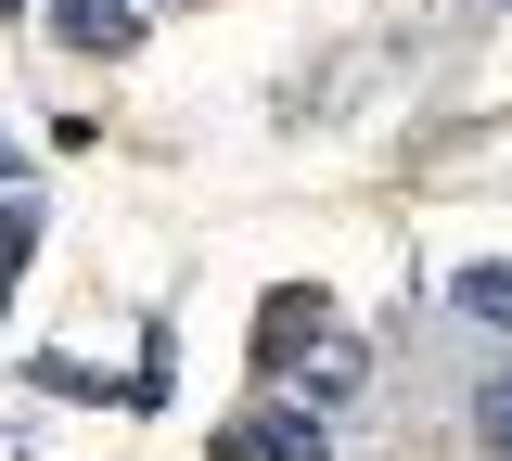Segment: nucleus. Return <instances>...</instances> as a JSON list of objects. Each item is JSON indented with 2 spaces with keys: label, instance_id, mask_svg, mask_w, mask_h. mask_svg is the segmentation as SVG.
I'll use <instances>...</instances> for the list:
<instances>
[{
  "label": "nucleus",
  "instance_id": "obj_4",
  "mask_svg": "<svg viewBox=\"0 0 512 461\" xmlns=\"http://www.w3.org/2000/svg\"><path fill=\"white\" fill-rule=\"evenodd\" d=\"M461 321L512 333V269H500V257H487V269H461Z\"/></svg>",
  "mask_w": 512,
  "mask_h": 461
},
{
  "label": "nucleus",
  "instance_id": "obj_5",
  "mask_svg": "<svg viewBox=\"0 0 512 461\" xmlns=\"http://www.w3.org/2000/svg\"><path fill=\"white\" fill-rule=\"evenodd\" d=\"M474 410H487V449H512V385H487Z\"/></svg>",
  "mask_w": 512,
  "mask_h": 461
},
{
  "label": "nucleus",
  "instance_id": "obj_3",
  "mask_svg": "<svg viewBox=\"0 0 512 461\" xmlns=\"http://www.w3.org/2000/svg\"><path fill=\"white\" fill-rule=\"evenodd\" d=\"M320 321H333L320 295H269V321H256V372H282L295 346H320Z\"/></svg>",
  "mask_w": 512,
  "mask_h": 461
},
{
  "label": "nucleus",
  "instance_id": "obj_1",
  "mask_svg": "<svg viewBox=\"0 0 512 461\" xmlns=\"http://www.w3.org/2000/svg\"><path fill=\"white\" fill-rule=\"evenodd\" d=\"M52 39L64 52H128L141 39V0H52Z\"/></svg>",
  "mask_w": 512,
  "mask_h": 461
},
{
  "label": "nucleus",
  "instance_id": "obj_2",
  "mask_svg": "<svg viewBox=\"0 0 512 461\" xmlns=\"http://www.w3.org/2000/svg\"><path fill=\"white\" fill-rule=\"evenodd\" d=\"M218 461H320V423L308 410H269V423H231Z\"/></svg>",
  "mask_w": 512,
  "mask_h": 461
}]
</instances>
